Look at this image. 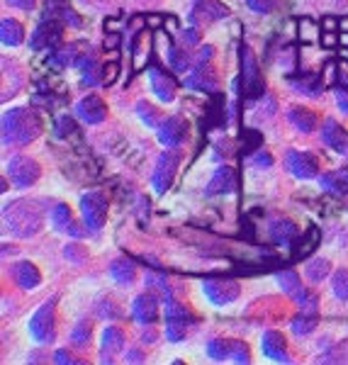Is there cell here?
Returning <instances> with one entry per match:
<instances>
[{"label":"cell","mask_w":348,"mask_h":365,"mask_svg":"<svg viewBox=\"0 0 348 365\" xmlns=\"http://www.w3.org/2000/svg\"><path fill=\"white\" fill-rule=\"evenodd\" d=\"M329 270H332V263H329L327 258H314V261L307 263L304 275H307V280L314 282V285H317V282H322L324 278H327Z\"/></svg>","instance_id":"4dcf8cb0"},{"label":"cell","mask_w":348,"mask_h":365,"mask_svg":"<svg viewBox=\"0 0 348 365\" xmlns=\"http://www.w3.org/2000/svg\"><path fill=\"white\" fill-rule=\"evenodd\" d=\"M122 349H125V331L120 327H108L100 339V361L112 363Z\"/></svg>","instance_id":"2e32d148"},{"label":"cell","mask_w":348,"mask_h":365,"mask_svg":"<svg viewBox=\"0 0 348 365\" xmlns=\"http://www.w3.org/2000/svg\"><path fill=\"white\" fill-rule=\"evenodd\" d=\"M3 144L25 146L42 134V120L29 108H13L3 113Z\"/></svg>","instance_id":"7a4b0ae2"},{"label":"cell","mask_w":348,"mask_h":365,"mask_svg":"<svg viewBox=\"0 0 348 365\" xmlns=\"http://www.w3.org/2000/svg\"><path fill=\"white\" fill-rule=\"evenodd\" d=\"M341 27H344L346 32H348V17H344V22H341Z\"/></svg>","instance_id":"94428289"},{"label":"cell","mask_w":348,"mask_h":365,"mask_svg":"<svg viewBox=\"0 0 348 365\" xmlns=\"http://www.w3.org/2000/svg\"><path fill=\"white\" fill-rule=\"evenodd\" d=\"M188 334V324L185 322H166V339L178 344V341L185 339Z\"/></svg>","instance_id":"f35d334b"},{"label":"cell","mask_w":348,"mask_h":365,"mask_svg":"<svg viewBox=\"0 0 348 365\" xmlns=\"http://www.w3.org/2000/svg\"><path fill=\"white\" fill-rule=\"evenodd\" d=\"M81 215H83V222L91 232H100L108 222V197H105V192H86L81 197Z\"/></svg>","instance_id":"5b68a950"},{"label":"cell","mask_w":348,"mask_h":365,"mask_svg":"<svg viewBox=\"0 0 348 365\" xmlns=\"http://www.w3.org/2000/svg\"><path fill=\"white\" fill-rule=\"evenodd\" d=\"M0 42L5 46H20L25 42V29H22L20 22L5 17V20L0 22Z\"/></svg>","instance_id":"4316f807"},{"label":"cell","mask_w":348,"mask_h":365,"mask_svg":"<svg viewBox=\"0 0 348 365\" xmlns=\"http://www.w3.org/2000/svg\"><path fill=\"white\" fill-rule=\"evenodd\" d=\"M8 175L17 187H29L39 180L42 168H39V163L29 156H13L8 161Z\"/></svg>","instance_id":"8992f818"},{"label":"cell","mask_w":348,"mask_h":365,"mask_svg":"<svg viewBox=\"0 0 348 365\" xmlns=\"http://www.w3.org/2000/svg\"><path fill=\"white\" fill-rule=\"evenodd\" d=\"M132 314L134 319H137L139 324H153L158 319V299L153 292H144V295H139L137 299H134L132 304Z\"/></svg>","instance_id":"ffe728a7"},{"label":"cell","mask_w":348,"mask_h":365,"mask_svg":"<svg viewBox=\"0 0 348 365\" xmlns=\"http://www.w3.org/2000/svg\"><path fill=\"white\" fill-rule=\"evenodd\" d=\"M141 44H144V32L139 34L137 44H134V56H137V58H134V68H137V71H139V68H144V66H146V58H149V46L144 49Z\"/></svg>","instance_id":"b9f144b4"},{"label":"cell","mask_w":348,"mask_h":365,"mask_svg":"<svg viewBox=\"0 0 348 365\" xmlns=\"http://www.w3.org/2000/svg\"><path fill=\"white\" fill-rule=\"evenodd\" d=\"M322 141L339 156L348 158V132L336 120H327L322 127Z\"/></svg>","instance_id":"9a60e30c"},{"label":"cell","mask_w":348,"mask_h":365,"mask_svg":"<svg viewBox=\"0 0 348 365\" xmlns=\"http://www.w3.org/2000/svg\"><path fill=\"white\" fill-rule=\"evenodd\" d=\"M185 86L193 88V91H215L217 86L215 71L210 68V63H195L193 73L185 78Z\"/></svg>","instance_id":"603a6c76"},{"label":"cell","mask_w":348,"mask_h":365,"mask_svg":"<svg viewBox=\"0 0 348 365\" xmlns=\"http://www.w3.org/2000/svg\"><path fill=\"white\" fill-rule=\"evenodd\" d=\"M137 113L146 127H158V110L149 103H137Z\"/></svg>","instance_id":"74e56055"},{"label":"cell","mask_w":348,"mask_h":365,"mask_svg":"<svg viewBox=\"0 0 348 365\" xmlns=\"http://www.w3.org/2000/svg\"><path fill=\"white\" fill-rule=\"evenodd\" d=\"M180 163V154L178 151H163L156 161V168H153V190L156 192H166L170 187V182L175 178V170H178Z\"/></svg>","instance_id":"52a82bcc"},{"label":"cell","mask_w":348,"mask_h":365,"mask_svg":"<svg viewBox=\"0 0 348 365\" xmlns=\"http://www.w3.org/2000/svg\"><path fill=\"white\" fill-rule=\"evenodd\" d=\"M232 192H237V173H234V168L229 166L217 168L212 180L208 182V187H205V195L215 197V195H232Z\"/></svg>","instance_id":"7c38bea8"},{"label":"cell","mask_w":348,"mask_h":365,"mask_svg":"<svg viewBox=\"0 0 348 365\" xmlns=\"http://www.w3.org/2000/svg\"><path fill=\"white\" fill-rule=\"evenodd\" d=\"M239 54H241V88H244V96L249 100L261 98L265 91V83H263V76H261V68H258L256 56H253V51L249 46H241Z\"/></svg>","instance_id":"277c9868"},{"label":"cell","mask_w":348,"mask_h":365,"mask_svg":"<svg viewBox=\"0 0 348 365\" xmlns=\"http://www.w3.org/2000/svg\"><path fill=\"white\" fill-rule=\"evenodd\" d=\"M188 139V122L183 117H168L166 122L158 125V141L163 146H180Z\"/></svg>","instance_id":"8fae6325"},{"label":"cell","mask_w":348,"mask_h":365,"mask_svg":"<svg viewBox=\"0 0 348 365\" xmlns=\"http://www.w3.org/2000/svg\"><path fill=\"white\" fill-rule=\"evenodd\" d=\"M203 292L208 295L212 304H232L239 297V282L237 280H224V278H208L203 280Z\"/></svg>","instance_id":"ba28073f"},{"label":"cell","mask_w":348,"mask_h":365,"mask_svg":"<svg viewBox=\"0 0 348 365\" xmlns=\"http://www.w3.org/2000/svg\"><path fill=\"white\" fill-rule=\"evenodd\" d=\"M81 49H83V44H68V46H61L58 51L51 54L49 61L54 63V66L63 68V66H73V63H78L83 54H81Z\"/></svg>","instance_id":"83f0119b"},{"label":"cell","mask_w":348,"mask_h":365,"mask_svg":"<svg viewBox=\"0 0 348 365\" xmlns=\"http://www.w3.org/2000/svg\"><path fill=\"white\" fill-rule=\"evenodd\" d=\"M51 227H54L58 234H66V237H76V239L83 237V229L73 220L68 205H63V202L54 205V210H51Z\"/></svg>","instance_id":"e0dca14e"},{"label":"cell","mask_w":348,"mask_h":365,"mask_svg":"<svg viewBox=\"0 0 348 365\" xmlns=\"http://www.w3.org/2000/svg\"><path fill=\"white\" fill-rule=\"evenodd\" d=\"M117 73H120V63L112 61L110 66H105V68H103V83H108V86H110L112 81L117 78Z\"/></svg>","instance_id":"7dc6e473"},{"label":"cell","mask_w":348,"mask_h":365,"mask_svg":"<svg viewBox=\"0 0 348 365\" xmlns=\"http://www.w3.org/2000/svg\"><path fill=\"white\" fill-rule=\"evenodd\" d=\"M285 166L287 170L295 175V178H314L319 173V166H317V158L309 154V151H297V149H290L285 156Z\"/></svg>","instance_id":"30bf717a"},{"label":"cell","mask_w":348,"mask_h":365,"mask_svg":"<svg viewBox=\"0 0 348 365\" xmlns=\"http://www.w3.org/2000/svg\"><path fill=\"white\" fill-rule=\"evenodd\" d=\"M339 42L344 44V46H348V32H344V34H341V37H339Z\"/></svg>","instance_id":"91938a15"},{"label":"cell","mask_w":348,"mask_h":365,"mask_svg":"<svg viewBox=\"0 0 348 365\" xmlns=\"http://www.w3.org/2000/svg\"><path fill=\"white\" fill-rule=\"evenodd\" d=\"M125 361H127V363H141V361H144V356L139 353V349H132V351L127 353Z\"/></svg>","instance_id":"9f6ffc18"},{"label":"cell","mask_w":348,"mask_h":365,"mask_svg":"<svg viewBox=\"0 0 348 365\" xmlns=\"http://www.w3.org/2000/svg\"><path fill=\"white\" fill-rule=\"evenodd\" d=\"M263 353L270 358V361H278V363H290V356H287V344L282 339V334L278 331H265L261 339Z\"/></svg>","instance_id":"7402d4cb"},{"label":"cell","mask_w":348,"mask_h":365,"mask_svg":"<svg viewBox=\"0 0 348 365\" xmlns=\"http://www.w3.org/2000/svg\"><path fill=\"white\" fill-rule=\"evenodd\" d=\"M98 314L100 317H117L120 312L115 309V304H112V302H103V304H100V309H98Z\"/></svg>","instance_id":"f5cc1de1"},{"label":"cell","mask_w":348,"mask_h":365,"mask_svg":"<svg viewBox=\"0 0 348 365\" xmlns=\"http://www.w3.org/2000/svg\"><path fill=\"white\" fill-rule=\"evenodd\" d=\"M339 83L341 88H348V61L339 63Z\"/></svg>","instance_id":"db71d44e"},{"label":"cell","mask_w":348,"mask_h":365,"mask_svg":"<svg viewBox=\"0 0 348 365\" xmlns=\"http://www.w3.org/2000/svg\"><path fill=\"white\" fill-rule=\"evenodd\" d=\"M229 17V8L222 5L220 0H195L190 10V22H215V20H224Z\"/></svg>","instance_id":"ac0fdd59"},{"label":"cell","mask_w":348,"mask_h":365,"mask_svg":"<svg viewBox=\"0 0 348 365\" xmlns=\"http://www.w3.org/2000/svg\"><path fill=\"white\" fill-rule=\"evenodd\" d=\"M278 285L282 287V292H287L292 297H297L302 292V282H300V275L295 270H282V273H278Z\"/></svg>","instance_id":"1f68e13d"},{"label":"cell","mask_w":348,"mask_h":365,"mask_svg":"<svg viewBox=\"0 0 348 365\" xmlns=\"http://www.w3.org/2000/svg\"><path fill=\"white\" fill-rule=\"evenodd\" d=\"M273 163V158H270L265 151H261V156H256V166H270Z\"/></svg>","instance_id":"680465c9"},{"label":"cell","mask_w":348,"mask_h":365,"mask_svg":"<svg viewBox=\"0 0 348 365\" xmlns=\"http://www.w3.org/2000/svg\"><path fill=\"white\" fill-rule=\"evenodd\" d=\"M168 61H170V66H173V71H178V73H185V71L190 68V56H188L185 49H178V46H170Z\"/></svg>","instance_id":"d590c367"},{"label":"cell","mask_w":348,"mask_h":365,"mask_svg":"<svg viewBox=\"0 0 348 365\" xmlns=\"http://www.w3.org/2000/svg\"><path fill=\"white\" fill-rule=\"evenodd\" d=\"M336 44H341V42L336 39V34L332 32V29H327V32L322 34V46H327V49H334Z\"/></svg>","instance_id":"f907efd6"},{"label":"cell","mask_w":348,"mask_h":365,"mask_svg":"<svg viewBox=\"0 0 348 365\" xmlns=\"http://www.w3.org/2000/svg\"><path fill=\"white\" fill-rule=\"evenodd\" d=\"M332 290L336 299H348V270H336L332 280Z\"/></svg>","instance_id":"8d00e7d4"},{"label":"cell","mask_w":348,"mask_h":365,"mask_svg":"<svg viewBox=\"0 0 348 365\" xmlns=\"http://www.w3.org/2000/svg\"><path fill=\"white\" fill-rule=\"evenodd\" d=\"M246 5H249V8L253 10V13L268 15V13H273L275 0H246Z\"/></svg>","instance_id":"bcb514c9"},{"label":"cell","mask_w":348,"mask_h":365,"mask_svg":"<svg viewBox=\"0 0 348 365\" xmlns=\"http://www.w3.org/2000/svg\"><path fill=\"white\" fill-rule=\"evenodd\" d=\"M300 37H302L304 42H314V39L319 37V29H317L314 22L302 20V22H300Z\"/></svg>","instance_id":"ee69618b"},{"label":"cell","mask_w":348,"mask_h":365,"mask_svg":"<svg viewBox=\"0 0 348 365\" xmlns=\"http://www.w3.org/2000/svg\"><path fill=\"white\" fill-rule=\"evenodd\" d=\"M54 132H56V137H68V134H73L76 132V122L73 120H71V117L68 115H61V117H58V120H56V129H54Z\"/></svg>","instance_id":"7bdbcfd3"},{"label":"cell","mask_w":348,"mask_h":365,"mask_svg":"<svg viewBox=\"0 0 348 365\" xmlns=\"http://www.w3.org/2000/svg\"><path fill=\"white\" fill-rule=\"evenodd\" d=\"M319 185L327 192H332V195H346V192H348V168H344V170H332V173L322 175Z\"/></svg>","instance_id":"d4e9b609"},{"label":"cell","mask_w":348,"mask_h":365,"mask_svg":"<svg viewBox=\"0 0 348 365\" xmlns=\"http://www.w3.org/2000/svg\"><path fill=\"white\" fill-rule=\"evenodd\" d=\"M163 302H166V322H185V324L193 322L190 312L175 302L173 297H163Z\"/></svg>","instance_id":"d6a6232c"},{"label":"cell","mask_w":348,"mask_h":365,"mask_svg":"<svg viewBox=\"0 0 348 365\" xmlns=\"http://www.w3.org/2000/svg\"><path fill=\"white\" fill-rule=\"evenodd\" d=\"M336 103H339V110L344 115H348V88L339 86V93H336Z\"/></svg>","instance_id":"c3c4849f"},{"label":"cell","mask_w":348,"mask_h":365,"mask_svg":"<svg viewBox=\"0 0 348 365\" xmlns=\"http://www.w3.org/2000/svg\"><path fill=\"white\" fill-rule=\"evenodd\" d=\"M146 73H149L153 96L161 100V103H170V100L175 98V81H173V76L166 73V71L158 68V66H149V68H146Z\"/></svg>","instance_id":"5bb4252c"},{"label":"cell","mask_w":348,"mask_h":365,"mask_svg":"<svg viewBox=\"0 0 348 365\" xmlns=\"http://www.w3.org/2000/svg\"><path fill=\"white\" fill-rule=\"evenodd\" d=\"M117 44H120V34H108L105 37V49H115Z\"/></svg>","instance_id":"6f0895ef"},{"label":"cell","mask_w":348,"mask_h":365,"mask_svg":"<svg viewBox=\"0 0 348 365\" xmlns=\"http://www.w3.org/2000/svg\"><path fill=\"white\" fill-rule=\"evenodd\" d=\"M229 361L234 363H251V353H249V346L244 341H232V358Z\"/></svg>","instance_id":"60d3db41"},{"label":"cell","mask_w":348,"mask_h":365,"mask_svg":"<svg viewBox=\"0 0 348 365\" xmlns=\"http://www.w3.org/2000/svg\"><path fill=\"white\" fill-rule=\"evenodd\" d=\"M324 86H327V83H324L319 76H314V73H307L302 81H292L295 91L304 93V96H309V98H319V93L324 91Z\"/></svg>","instance_id":"f546056e"},{"label":"cell","mask_w":348,"mask_h":365,"mask_svg":"<svg viewBox=\"0 0 348 365\" xmlns=\"http://www.w3.org/2000/svg\"><path fill=\"white\" fill-rule=\"evenodd\" d=\"M208 353L212 361H229V358H232V341L212 339L208 344Z\"/></svg>","instance_id":"836d02e7"},{"label":"cell","mask_w":348,"mask_h":365,"mask_svg":"<svg viewBox=\"0 0 348 365\" xmlns=\"http://www.w3.org/2000/svg\"><path fill=\"white\" fill-rule=\"evenodd\" d=\"M63 256H66V261H73V263H83L88 258V253L81 249L78 244H68L66 249H63Z\"/></svg>","instance_id":"f6af8a7d"},{"label":"cell","mask_w":348,"mask_h":365,"mask_svg":"<svg viewBox=\"0 0 348 365\" xmlns=\"http://www.w3.org/2000/svg\"><path fill=\"white\" fill-rule=\"evenodd\" d=\"M183 42H185V44H198V42H200V34H198V29H195V27L185 29V32H183Z\"/></svg>","instance_id":"816d5d0a"},{"label":"cell","mask_w":348,"mask_h":365,"mask_svg":"<svg viewBox=\"0 0 348 365\" xmlns=\"http://www.w3.org/2000/svg\"><path fill=\"white\" fill-rule=\"evenodd\" d=\"M110 275L120 282V285H132L134 278H137V266H134L127 256H122L110 263Z\"/></svg>","instance_id":"484cf974"},{"label":"cell","mask_w":348,"mask_h":365,"mask_svg":"<svg viewBox=\"0 0 348 365\" xmlns=\"http://www.w3.org/2000/svg\"><path fill=\"white\" fill-rule=\"evenodd\" d=\"M61 34H63V20L58 22L56 17H46L42 25L32 32V37H29V49L34 51L49 49V46H54L61 39Z\"/></svg>","instance_id":"9c48e42d"},{"label":"cell","mask_w":348,"mask_h":365,"mask_svg":"<svg viewBox=\"0 0 348 365\" xmlns=\"http://www.w3.org/2000/svg\"><path fill=\"white\" fill-rule=\"evenodd\" d=\"M317 322H319L317 309H304L302 307V312L292 319V331L297 334V336H307V334H312V329H317Z\"/></svg>","instance_id":"f1b7e54d"},{"label":"cell","mask_w":348,"mask_h":365,"mask_svg":"<svg viewBox=\"0 0 348 365\" xmlns=\"http://www.w3.org/2000/svg\"><path fill=\"white\" fill-rule=\"evenodd\" d=\"M8 5H13V8H20V10H29L34 8V0H5Z\"/></svg>","instance_id":"11a10c76"},{"label":"cell","mask_w":348,"mask_h":365,"mask_svg":"<svg viewBox=\"0 0 348 365\" xmlns=\"http://www.w3.org/2000/svg\"><path fill=\"white\" fill-rule=\"evenodd\" d=\"M10 275H13V280L22 287V290H34V287L42 282V275H39L37 266H34V263H29V261L15 263V266L10 268Z\"/></svg>","instance_id":"44dd1931"},{"label":"cell","mask_w":348,"mask_h":365,"mask_svg":"<svg viewBox=\"0 0 348 365\" xmlns=\"http://www.w3.org/2000/svg\"><path fill=\"white\" fill-rule=\"evenodd\" d=\"M3 227L17 239H32L44 227V202L39 200H13L3 210Z\"/></svg>","instance_id":"6da1fadb"},{"label":"cell","mask_w":348,"mask_h":365,"mask_svg":"<svg viewBox=\"0 0 348 365\" xmlns=\"http://www.w3.org/2000/svg\"><path fill=\"white\" fill-rule=\"evenodd\" d=\"M317 244H319V229L312 227L309 232H307V237L297 244V249H295V258H304V256H309V253L317 249Z\"/></svg>","instance_id":"e575fe53"},{"label":"cell","mask_w":348,"mask_h":365,"mask_svg":"<svg viewBox=\"0 0 348 365\" xmlns=\"http://www.w3.org/2000/svg\"><path fill=\"white\" fill-rule=\"evenodd\" d=\"M56 302L58 297H49L46 302L32 314L29 319V336H32L37 344H51L56 336V319H54V312H56Z\"/></svg>","instance_id":"3957f363"},{"label":"cell","mask_w":348,"mask_h":365,"mask_svg":"<svg viewBox=\"0 0 348 365\" xmlns=\"http://www.w3.org/2000/svg\"><path fill=\"white\" fill-rule=\"evenodd\" d=\"M287 120H290V125L302 134H312L317 129V122H319L317 115L307 108H290L287 110Z\"/></svg>","instance_id":"cb8c5ba5"},{"label":"cell","mask_w":348,"mask_h":365,"mask_svg":"<svg viewBox=\"0 0 348 365\" xmlns=\"http://www.w3.org/2000/svg\"><path fill=\"white\" fill-rule=\"evenodd\" d=\"M268 232H270V239H273L275 244L285 246V249H290L295 241L300 239L297 225H295V222H290V220H285V217H275V220H270Z\"/></svg>","instance_id":"d6986e66"},{"label":"cell","mask_w":348,"mask_h":365,"mask_svg":"<svg viewBox=\"0 0 348 365\" xmlns=\"http://www.w3.org/2000/svg\"><path fill=\"white\" fill-rule=\"evenodd\" d=\"M54 361H56V363H61V365H66V363H81L78 358L71 356V353H68V351H63V349H61V351H56Z\"/></svg>","instance_id":"681fc988"},{"label":"cell","mask_w":348,"mask_h":365,"mask_svg":"<svg viewBox=\"0 0 348 365\" xmlns=\"http://www.w3.org/2000/svg\"><path fill=\"white\" fill-rule=\"evenodd\" d=\"M76 115L86 122V125H100L108 117V105L100 96H88L76 105Z\"/></svg>","instance_id":"4fadbf2b"},{"label":"cell","mask_w":348,"mask_h":365,"mask_svg":"<svg viewBox=\"0 0 348 365\" xmlns=\"http://www.w3.org/2000/svg\"><path fill=\"white\" fill-rule=\"evenodd\" d=\"M71 341L78 346H86L88 341H91V324L88 322H78L76 324V329L71 331Z\"/></svg>","instance_id":"ab89813d"}]
</instances>
